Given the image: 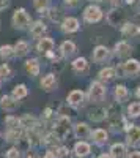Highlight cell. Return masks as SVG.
Returning a JSON list of instances; mask_svg holds the SVG:
<instances>
[{
	"label": "cell",
	"mask_w": 140,
	"mask_h": 158,
	"mask_svg": "<svg viewBox=\"0 0 140 158\" xmlns=\"http://www.w3.org/2000/svg\"><path fill=\"white\" fill-rule=\"evenodd\" d=\"M126 21V13L124 10L121 8H113L109 11V15H107V22L110 25H113V27H118V25H121L123 27V24Z\"/></svg>",
	"instance_id": "obj_1"
},
{
	"label": "cell",
	"mask_w": 140,
	"mask_h": 158,
	"mask_svg": "<svg viewBox=\"0 0 140 158\" xmlns=\"http://www.w3.org/2000/svg\"><path fill=\"white\" fill-rule=\"evenodd\" d=\"M69 125H71L69 117L68 115H61L57 120V125H55V136L58 139H65L66 135L69 133Z\"/></svg>",
	"instance_id": "obj_2"
},
{
	"label": "cell",
	"mask_w": 140,
	"mask_h": 158,
	"mask_svg": "<svg viewBox=\"0 0 140 158\" xmlns=\"http://www.w3.org/2000/svg\"><path fill=\"white\" fill-rule=\"evenodd\" d=\"M29 22H30V18L24 8H19L14 11V15H13V24H14L16 29H25L29 25Z\"/></svg>",
	"instance_id": "obj_3"
},
{
	"label": "cell",
	"mask_w": 140,
	"mask_h": 158,
	"mask_svg": "<svg viewBox=\"0 0 140 158\" xmlns=\"http://www.w3.org/2000/svg\"><path fill=\"white\" fill-rule=\"evenodd\" d=\"M106 97V87L101 82H93L90 85V100L91 101H101Z\"/></svg>",
	"instance_id": "obj_4"
},
{
	"label": "cell",
	"mask_w": 140,
	"mask_h": 158,
	"mask_svg": "<svg viewBox=\"0 0 140 158\" xmlns=\"http://www.w3.org/2000/svg\"><path fill=\"white\" fill-rule=\"evenodd\" d=\"M84 18H85L88 22H98L101 18H103V11H101L98 6H95V5H90V6L85 8Z\"/></svg>",
	"instance_id": "obj_5"
},
{
	"label": "cell",
	"mask_w": 140,
	"mask_h": 158,
	"mask_svg": "<svg viewBox=\"0 0 140 158\" xmlns=\"http://www.w3.org/2000/svg\"><path fill=\"white\" fill-rule=\"evenodd\" d=\"M84 103V92L82 90H72L68 95V104L71 106H80Z\"/></svg>",
	"instance_id": "obj_6"
},
{
	"label": "cell",
	"mask_w": 140,
	"mask_h": 158,
	"mask_svg": "<svg viewBox=\"0 0 140 158\" xmlns=\"http://www.w3.org/2000/svg\"><path fill=\"white\" fill-rule=\"evenodd\" d=\"M128 144L129 146H138L140 144V128L131 127L128 130Z\"/></svg>",
	"instance_id": "obj_7"
},
{
	"label": "cell",
	"mask_w": 140,
	"mask_h": 158,
	"mask_svg": "<svg viewBox=\"0 0 140 158\" xmlns=\"http://www.w3.org/2000/svg\"><path fill=\"white\" fill-rule=\"evenodd\" d=\"M36 49L40 51L41 54H49V52H52V49H54V41L50 38H43V40H40Z\"/></svg>",
	"instance_id": "obj_8"
},
{
	"label": "cell",
	"mask_w": 140,
	"mask_h": 158,
	"mask_svg": "<svg viewBox=\"0 0 140 158\" xmlns=\"http://www.w3.org/2000/svg\"><path fill=\"white\" fill-rule=\"evenodd\" d=\"M123 71L126 74H137L140 71V63L137 60H126L123 63Z\"/></svg>",
	"instance_id": "obj_9"
},
{
	"label": "cell",
	"mask_w": 140,
	"mask_h": 158,
	"mask_svg": "<svg viewBox=\"0 0 140 158\" xmlns=\"http://www.w3.org/2000/svg\"><path fill=\"white\" fill-rule=\"evenodd\" d=\"M61 29L71 33V32H76L79 29V21L76 19V18H66L65 21H63V25H61Z\"/></svg>",
	"instance_id": "obj_10"
},
{
	"label": "cell",
	"mask_w": 140,
	"mask_h": 158,
	"mask_svg": "<svg viewBox=\"0 0 140 158\" xmlns=\"http://www.w3.org/2000/svg\"><path fill=\"white\" fill-rule=\"evenodd\" d=\"M25 70L30 76H38L40 74V63H38L36 59H30L25 62Z\"/></svg>",
	"instance_id": "obj_11"
},
{
	"label": "cell",
	"mask_w": 140,
	"mask_h": 158,
	"mask_svg": "<svg viewBox=\"0 0 140 158\" xmlns=\"http://www.w3.org/2000/svg\"><path fill=\"white\" fill-rule=\"evenodd\" d=\"M109 57V49L106 46H98L95 51H93V60L95 62H103Z\"/></svg>",
	"instance_id": "obj_12"
},
{
	"label": "cell",
	"mask_w": 140,
	"mask_h": 158,
	"mask_svg": "<svg viewBox=\"0 0 140 158\" xmlns=\"http://www.w3.org/2000/svg\"><path fill=\"white\" fill-rule=\"evenodd\" d=\"M131 51H132L131 44H128L126 41H120V43H117V46H115V52H117V56H120V57L129 56Z\"/></svg>",
	"instance_id": "obj_13"
},
{
	"label": "cell",
	"mask_w": 140,
	"mask_h": 158,
	"mask_svg": "<svg viewBox=\"0 0 140 158\" xmlns=\"http://www.w3.org/2000/svg\"><path fill=\"white\" fill-rule=\"evenodd\" d=\"M88 117L95 122H101V120L106 118V109L104 108H93V109H90V112H88Z\"/></svg>",
	"instance_id": "obj_14"
},
{
	"label": "cell",
	"mask_w": 140,
	"mask_h": 158,
	"mask_svg": "<svg viewBox=\"0 0 140 158\" xmlns=\"http://www.w3.org/2000/svg\"><path fill=\"white\" fill-rule=\"evenodd\" d=\"M126 156V149L123 144H113L110 149V158H124Z\"/></svg>",
	"instance_id": "obj_15"
},
{
	"label": "cell",
	"mask_w": 140,
	"mask_h": 158,
	"mask_svg": "<svg viewBox=\"0 0 140 158\" xmlns=\"http://www.w3.org/2000/svg\"><path fill=\"white\" fill-rule=\"evenodd\" d=\"M57 85V81H55V76L54 74H47V76H44L43 77V81H41V87L44 89V90H52L54 87Z\"/></svg>",
	"instance_id": "obj_16"
},
{
	"label": "cell",
	"mask_w": 140,
	"mask_h": 158,
	"mask_svg": "<svg viewBox=\"0 0 140 158\" xmlns=\"http://www.w3.org/2000/svg\"><path fill=\"white\" fill-rule=\"evenodd\" d=\"M44 32H46V25H44L41 21H36V22L32 25V29H30V33H32V36H35V38L43 36Z\"/></svg>",
	"instance_id": "obj_17"
},
{
	"label": "cell",
	"mask_w": 140,
	"mask_h": 158,
	"mask_svg": "<svg viewBox=\"0 0 140 158\" xmlns=\"http://www.w3.org/2000/svg\"><path fill=\"white\" fill-rule=\"evenodd\" d=\"M121 32L126 36H135L137 33H140V27H138V25H135V24H124Z\"/></svg>",
	"instance_id": "obj_18"
},
{
	"label": "cell",
	"mask_w": 140,
	"mask_h": 158,
	"mask_svg": "<svg viewBox=\"0 0 140 158\" xmlns=\"http://www.w3.org/2000/svg\"><path fill=\"white\" fill-rule=\"evenodd\" d=\"M72 68H74V71H77V73H84V71L88 70V63H87V60L84 57H79V59H76L72 62Z\"/></svg>",
	"instance_id": "obj_19"
},
{
	"label": "cell",
	"mask_w": 140,
	"mask_h": 158,
	"mask_svg": "<svg viewBox=\"0 0 140 158\" xmlns=\"http://www.w3.org/2000/svg\"><path fill=\"white\" fill-rule=\"evenodd\" d=\"M74 131H76V136L80 138V139H84V138H87L88 135H90V128H88L87 123H77L76 128H74Z\"/></svg>",
	"instance_id": "obj_20"
},
{
	"label": "cell",
	"mask_w": 140,
	"mask_h": 158,
	"mask_svg": "<svg viewBox=\"0 0 140 158\" xmlns=\"http://www.w3.org/2000/svg\"><path fill=\"white\" fill-rule=\"evenodd\" d=\"M74 152L77 156H87L88 153H90V146H88L87 142H77L74 147Z\"/></svg>",
	"instance_id": "obj_21"
},
{
	"label": "cell",
	"mask_w": 140,
	"mask_h": 158,
	"mask_svg": "<svg viewBox=\"0 0 140 158\" xmlns=\"http://www.w3.org/2000/svg\"><path fill=\"white\" fill-rule=\"evenodd\" d=\"M21 127H25V128H29V130H33L36 127V118L30 114H25L22 118H21Z\"/></svg>",
	"instance_id": "obj_22"
},
{
	"label": "cell",
	"mask_w": 140,
	"mask_h": 158,
	"mask_svg": "<svg viewBox=\"0 0 140 158\" xmlns=\"http://www.w3.org/2000/svg\"><path fill=\"white\" fill-rule=\"evenodd\" d=\"M0 104H2V108H3V109H6V111H13V109H16L18 101L13 98V97H6V95H5V97L2 98V103H0Z\"/></svg>",
	"instance_id": "obj_23"
},
{
	"label": "cell",
	"mask_w": 140,
	"mask_h": 158,
	"mask_svg": "<svg viewBox=\"0 0 140 158\" xmlns=\"http://www.w3.org/2000/svg\"><path fill=\"white\" fill-rule=\"evenodd\" d=\"M27 94H29V90H27V87H25L24 84H19V85H16L14 89H13V98L14 100L27 97Z\"/></svg>",
	"instance_id": "obj_24"
},
{
	"label": "cell",
	"mask_w": 140,
	"mask_h": 158,
	"mask_svg": "<svg viewBox=\"0 0 140 158\" xmlns=\"http://www.w3.org/2000/svg\"><path fill=\"white\" fill-rule=\"evenodd\" d=\"M74 51H76V44L72 41H63L61 43V54L63 56H71V54H74Z\"/></svg>",
	"instance_id": "obj_25"
},
{
	"label": "cell",
	"mask_w": 140,
	"mask_h": 158,
	"mask_svg": "<svg viewBox=\"0 0 140 158\" xmlns=\"http://www.w3.org/2000/svg\"><path fill=\"white\" fill-rule=\"evenodd\" d=\"M27 51H29V44L25 43V41H18V44L14 46V54L16 56H25L27 54Z\"/></svg>",
	"instance_id": "obj_26"
},
{
	"label": "cell",
	"mask_w": 140,
	"mask_h": 158,
	"mask_svg": "<svg viewBox=\"0 0 140 158\" xmlns=\"http://www.w3.org/2000/svg\"><path fill=\"white\" fill-rule=\"evenodd\" d=\"M93 139L98 142V144H103L107 141V133L104 130H95L93 131Z\"/></svg>",
	"instance_id": "obj_27"
},
{
	"label": "cell",
	"mask_w": 140,
	"mask_h": 158,
	"mask_svg": "<svg viewBox=\"0 0 140 158\" xmlns=\"http://www.w3.org/2000/svg\"><path fill=\"white\" fill-rule=\"evenodd\" d=\"M115 97H117L118 101L126 100V98H128V89H126L124 85H117L115 87Z\"/></svg>",
	"instance_id": "obj_28"
},
{
	"label": "cell",
	"mask_w": 140,
	"mask_h": 158,
	"mask_svg": "<svg viewBox=\"0 0 140 158\" xmlns=\"http://www.w3.org/2000/svg\"><path fill=\"white\" fill-rule=\"evenodd\" d=\"M113 76H115V68H104V70H101L99 73V77L101 79H112Z\"/></svg>",
	"instance_id": "obj_29"
},
{
	"label": "cell",
	"mask_w": 140,
	"mask_h": 158,
	"mask_svg": "<svg viewBox=\"0 0 140 158\" xmlns=\"http://www.w3.org/2000/svg\"><path fill=\"white\" fill-rule=\"evenodd\" d=\"M5 122L8 125V130H16V128H19L18 125H21V120H18L16 117H11V115L5 118Z\"/></svg>",
	"instance_id": "obj_30"
},
{
	"label": "cell",
	"mask_w": 140,
	"mask_h": 158,
	"mask_svg": "<svg viewBox=\"0 0 140 158\" xmlns=\"http://www.w3.org/2000/svg\"><path fill=\"white\" fill-rule=\"evenodd\" d=\"M60 18H61V13H60L58 8H50L49 10V19L50 21L57 22V21H60Z\"/></svg>",
	"instance_id": "obj_31"
},
{
	"label": "cell",
	"mask_w": 140,
	"mask_h": 158,
	"mask_svg": "<svg viewBox=\"0 0 140 158\" xmlns=\"http://www.w3.org/2000/svg\"><path fill=\"white\" fill-rule=\"evenodd\" d=\"M19 138H21L19 128H16V130H8V133H6V139H8V141H18Z\"/></svg>",
	"instance_id": "obj_32"
},
{
	"label": "cell",
	"mask_w": 140,
	"mask_h": 158,
	"mask_svg": "<svg viewBox=\"0 0 140 158\" xmlns=\"http://www.w3.org/2000/svg\"><path fill=\"white\" fill-rule=\"evenodd\" d=\"M0 54H2L3 57H11V56H14V48H11V46H2L0 48Z\"/></svg>",
	"instance_id": "obj_33"
},
{
	"label": "cell",
	"mask_w": 140,
	"mask_h": 158,
	"mask_svg": "<svg viewBox=\"0 0 140 158\" xmlns=\"http://www.w3.org/2000/svg\"><path fill=\"white\" fill-rule=\"evenodd\" d=\"M128 111H129V115H131V117L140 115V103H132Z\"/></svg>",
	"instance_id": "obj_34"
},
{
	"label": "cell",
	"mask_w": 140,
	"mask_h": 158,
	"mask_svg": "<svg viewBox=\"0 0 140 158\" xmlns=\"http://www.w3.org/2000/svg\"><path fill=\"white\" fill-rule=\"evenodd\" d=\"M27 136H29V141H30V144H33V146H35V144H38V142H40V141H38V139H40V135H38L36 131H35V128H33V130H29Z\"/></svg>",
	"instance_id": "obj_35"
},
{
	"label": "cell",
	"mask_w": 140,
	"mask_h": 158,
	"mask_svg": "<svg viewBox=\"0 0 140 158\" xmlns=\"http://www.w3.org/2000/svg\"><path fill=\"white\" fill-rule=\"evenodd\" d=\"M33 3H35V8L38 11H44L49 5V0H33Z\"/></svg>",
	"instance_id": "obj_36"
},
{
	"label": "cell",
	"mask_w": 140,
	"mask_h": 158,
	"mask_svg": "<svg viewBox=\"0 0 140 158\" xmlns=\"http://www.w3.org/2000/svg\"><path fill=\"white\" fill-rule=\"evenodd\" d=\"M57 139H58V138L55 136V133H50V135H47V136L44 138L43 142H44V144H54V142H57Z\"/></svg>",
	"instance_id": "obj_37"
},
{
	"label": "cell",
	"mask_w": 140,
	"mask_h": 158,
	"mask_svg": "<svg viewBox=\"0 0 140 158\" xmlns=\"http://www.w3.org/2000/svg\"><path fill=\"white\" fill-rule=\"evenodd\" d=\"M54 153H55V158H61V156H65V155L68 153V149H65V147H60V149H57Z\"/></svg>",
	"instance_id": "obj_38"
},
{
	"label": "cell",
	"mask_w": 140,
	"mask_h": 158,
	"mask_svg": "<svg viewBox=\"0 0 140 158\" xmlns=\"http://www.w3.org/2000/svg\"><path fill=\"white\" fill-rule=\"evenodd\" d=\"M10 74V68L8 65H0V77H5Z\"/></svg>",
	"instance_id": "obj_39"
},
{
	"label": "cell",
	"mask_w": 140,
	"mask_h": 158,
	"mask_svg": "<svg viewBox=\"0 0 140 158\" xmlns=\"http://www.w3.org/2000/svg\"><path fill=\"white\" fill-rule=\"evenodd\" d=\"M6 158H19L18 149H10V150L6 152Z\"/></svg>",
	"instance_id": "obj_40"
},
{
	"label": "cell",
	"mask_w": 140,
	"mask_h": 158,
	"mask_svg": "<svg viewBox=\"0 0 140 158\" xmlns=\"http://www.w3.org/2000/svg\"><path fill=\"white\" fill-rule=\"evenodd\" d=\"M10 5V0H0V10H5Z\"/></svg>",
	"instance_id": "obj_41"
},
{
	"label": "cell",
	"mask_w": 140,
	"mask_h": 158,
	"mask_svg": "<svg viewBox=\"0 0 140 158\" xmlns=\"http://www.w3.org/2000/svg\"><path fill=\"white\" fill-rule=\"evenodd\" d=\"M65 2H66V5H68V6H76L79 0H65Z\"/></svg>",
	"instance_id": "obj_42"
},
{
	"label": "cell",
	"mask_w": 140,
	"mask_h": 158,
	"mask_svg": "<svg viewBox=\"0 0 140 158\" xmlns=\"http://www.w3.org/2000/svg\"><path fill=\"white\" fill-rule=\"evenodd\" d=\"M50 114H52V109L47 108V109L44 111V118H49V117H50Z\"/></svg>",
	"instance_id": "obj_43"
},
{
	"label": "cell",
	"mask_w": 140,
	"mask_h": 158,
	"mask_svg": "<svg viewBox=\"0 0 140 158\" xmlns=\"http://www.w3.org/2000/svg\"><path fill=\"white\" fill-rule=\"evenodd\" d=\"M25 158H40V156H38L35 152H27V156H25Z\"/></svg>",
	"instance_id": "obj_44"
},
{
	"label": "cell",
	"mask_w": 140,
	"mask_h": 158,
	"mask_svg": "<svg viewBox=\"0 0 140 158\" xmlns=\"http://www.w3.org/2000/svg\"><path fill=\"white\" fill-rule=\"evenodd\" d=\"M44 158H55V153H54V152H47Z\"/></svg>",
	"instance_id": "obj_45"
},
{
	"label": "cell",
	"mask_w": 140,
	"mask_h": 158,
	"mask_svg": "<svg viewBox=\"0 0 140 158\" xmlns=\"http://www.w3.org/2000/svg\"><path fill=\"white\" fill-rule=\"evenodd\" d=\"M129 158H140V152H134V153H131Z\"/></svg>",
	"instance_id": "obj_46"
},
{
	"label": "cell",
	"mask_w": 140,
	"mask_h": 158,
	"mask_svg": "<svg viewBox=\"0 0 140 158\" xmlns=\"http://www.w3.org/2000/svg\"><path fill=\"white\" fill-rule=\"evenodd\" d=\"M98 158H110V155H106V153H103V155H99Z\"/></svg>",
	"instance_id": "obj_47"
},
{
	"label": "cell",
	"mask_w": 140,
	"mask_h": 158,
	"mask_svg": "<svg viewBox=\"0 0 140 158\" xmlns=\"http://www.w3.org/2000/svg\"><path fill=\"white\" fill-rule=\"evenodd\" d=\"M137 97H138V98H140V87H138V89H137Z\"/></svg>",
	"instance_id": "obj_48"
},
{
	"label": "cell",
	"mask_w": 140,
	"mask_h": 158,
	"mask_svg": "<svg viewBox=\"0 0 140 158\" xmlns=\"http://www.w3.org/2000/svg\"><path fill=\"white\" fill-rule=\"evenodd\" d=\"M110 2H113V3H115V2H118V0H110Z\"/></svg>",
	"instance_id": "obj_49"
},
{
	"label": "cell",
	"mask_w": 140,
	"mask_h": 158,
	"mask_svg": "<svg viewBox=\"0 0 140 158\" xmlns=\"http://www.w3.org/2000/svg\"><path fill=\"white\" fill-rule=\"evenodd\" d=\"M93 2H103V0H93Z\"/></svg>",
	"instance_id": "obj_50"
}]
</instances>
